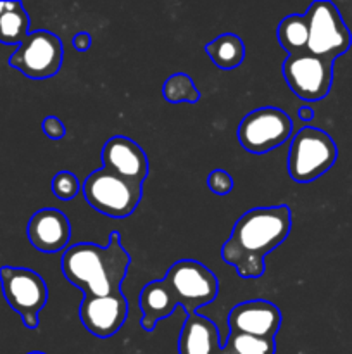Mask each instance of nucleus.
Returning <instances> with one entry per match:
<instances>
[{
	"instance_id": "nucleus-12",
	"label": "nucleus",
	"mask_w": 352,
	"mask_h": 354,
	"mask_svg": "<svg viewBox=\"0 0 352 354\" xmlns=\"http://www.w3.org/2000/svg\"><path fill=\"white\" fill-rule=\"evenodd\" d=\"M104 169L135 185H144L148 175V159L131 138L116 135L102 147Z\"/></svg>"
},
{
	"instance_id": "nucleus-18",
	"label": "nucleus",
	"mask_w": 352,
	"mask_h": 354,
	"mask_svg": "<svg viewBox=\"0 0 352 354\" xmlns=\"http://www.w3.org/2000/svg\"><path fill=\"white\" fill-rule=\"evenodd\" d=\"M278 41L286 50L289 57L307 54V41H309V28L306 16L290 14L283 17L278 24Z\"/></svg>"
},
{
	"instance_id": "nucleus-23",
	"label": "nucleus",
	"mask_w": 352,
	"mask_h": 354,
	"mask_svg": "<svg viewBox=\"0 0 352 354\" xmlns=\"http://www.w3.org/2000/svg\"><path fill=\"white\" fill-rule=\"evenodd\" d=\"M207 187L211 189V192L216 194V196H228V194L233 190L235 183L233 178L228 171L224 169H214L207 176Z\"/></svg>"
},
{
	"instance_id": "nucleus-1",
	"label": "nucleus",
	"mask_w": 352,
	"mask_h": 354,
	"mask_svg": "<svg viewBox=\"0 0 352 354\" xmlns=\"http://www.w3.org/2000/svg\"><path fill=\"white\" fill-rule=\"evenodd\" d=\"M292 213L289 206L255 207L235 223L230 239L223 244L221 256L242 279H261L266 272L264 259L290 234Z\"/></svg>"
},
{
	"instance_id": "nucleus-11",
	"label": "nucleus",
	"mask_w": 352,
	"mask_h": 354,
	"mask_svg": "<svg viewBox=\"0 0 352 354\" xmlns=\"http://www.w3.org/2000/svg\"><path fill=\"white\" fill-rule=\"evenodd\" d=\"M128 318V301L123 292L104 297H86L79 304V320L99 339L113 337Z\"/></svg>"
},
{
	"instance_id": "nucleus-27",
	"label": "nucleus",
	"mask_w": 352,
	"mask_h": 354,
	"mask_svg": "<svg viewBox=\"0 0 352 354\" xmlns=\"http://www.w3.org/2000/svg\"><path fill=\"white\" fill-rule=\"evenodd\" d=\"M10 6H12V2H0V16H2L6 10H9Z\"/></svg>"
},
{
	"instance_id": "nucleus-13",
	"label": "nucleus",
	"mask_w": 352,
	"mask_h": 354,
	"mask_svg": "<svg viewBox=\"0 0 352 354\" xmlns=\"http://www.w3.org/2000/svg\"><path fill=\"white\" fill-rule=\"evenodd\" d=\"M282 325V311L269 301L254 299L240 303L228 315V328L235 334L275 339Z\"/></svg>"
},
{
	"instance_id": "nucleus-10",
	"label": "nucleus",
	"mask_w": 352,
	"mask_h": 354,
	"mask_svg": "<svg viewBox=\"0 0 352 354\" xmlns=\"http://www.w3.org/2000/svg\"><path fill=\"white\" fill-rule=\"evenodd\" d=\"M282 73L290 90L307 102L324 99L333 83V62L311 54L286 57L282 64Z\"/></svg>"
},
{
	"instance_id": "nucleus-9",
	"label": "nucleus",
	"mask_w": 352,
	"mask_h": 354,
	"mask_svg": "<svg viewBox=\"0 0 352 354\" xmlns=\"http://www.w3.org/2000/svg\"><path fill=\"white\" fill-rule=\"evenodd\" d=\"M62 41L47 30L33 31L9 57V64L31 80L52 78L62 66Z\"/></svg>"
},
{
	"instance_id": "nucleus-4",
	"label": "nucleus",
	"mask_w": 352,
	"mask_h": 354,
	"mask_svg": "<svg viewBox=\"0 0 352 354\" xmlns=\"http://www.w3.org/2000/svg\"><path fill=\"white\" fill-rule=\"evenodd\" d=\"M304 16L309 28L307 54L335 62L351 48L352 35L333 2L316 0Z\"/></svg>"
},
{
	"instance_id": "nucleus-24",
	"label": "nucleus",
	"mask_w": 352,
	"mask_h": 354,
	"mask_svg": "<svg viewBox=\"0 0 352 354\" xmlns=\"http://www.w3.org/2000/svg\"><path fill=\"white\" fill-rule=\"evenodd\" d=\"M41 130L47 135L50 140H61L66 137V127L59 118L55 116H47L41 121Z\"/></svg>"
},
{
	"instance_id": "nucleus-25",
	"label": "nucleus",
	"mask_w": 352,
	"mask_h": 354,
	"mask_svg": "<svg viewBox=\"0 0 352 354\" xmlns=\"http://www.w3.org/2000/svg\"><path fill=\"white\" fill-rule=\"evenodd\" d=\"M72 45H75L76 50H79V52L88 50L90 45H92V37H90V33L75 35V38H72Z\"/></svg>"
},
{
	"instance_id": "nucleus-16",
	"label": "nucleus",
	"mask_w": 352,
	"mask_h": 354,
	"mask_svg": "<svg viewBox=\"0 0 352 354\" xmlns=\"http://www.w3.org/2000/svg\"><path fill=\"white\" fill-rule=\"evenodd\" d=\"M176 299L164 280H154L141 289L140 310L141 328L152 332L161 320H166L176 310Z\"/></svg>"
},
{
	"instance_id": "nucleus-15",
	"label": "nucleus",
	"mask_w": 352,
	"mask_h": 354,
	"mask_svg": "<svg viewBox=\"0 0 352 354\" xmlns=\"http://www.w3.org/2000/svg\"><path fill=\"white\" fill-rule=\"evenodd\" d=\"M221 339L217 327L199 313L186 317L178 339L179 354H219Z\"/></svg>"
},
{
	"instance_id": "nucleus-2",
	"label": "nucleus",
	"mask_w": 352,
	"mask_h": 354,
	"mask_svg": "<svg viewBox=\"0 0 352 354\" xmlns=\"http://www.w3.org/2000/svg\"><path fill=\"white\" fill-rule=\"evenodd\" d=\"M131 258L121 244L119 232L110 234L106 248L81 242L62 254L61 270L68 282L83 290L86 297H104L121 292Z\"/></svg>"
},
{
	"instance_id": "nucleus-14",
	"label": "nucleus",
	"mask_w": 352,
	"mask_h": 354,
	"mask_svg": "<svg viewBox=\"0 0 352 354\" xmlns=\"http://www.w3.org/2000/svg\"><path fill=\"white\" fill-rule=\"evenodd\" d=\"M26 232L31 245L37 251L52 254V252H61L69 244L71 223L64 213L45 207L30 218Z\"/></svg>"
},
{
	"instance_id": "nucleus-6",
	"label": "nucleus",
	"mask_w": 352,
	"mask_h": 354,
	"mask_svg": "<svg viewBox=\"0 0 352 354\" xmlns=\"http://www.w3.org/2000/svg\"><path fill=\"white\" fill-rule=\"evenodd\" d=\"M162 280L168 283L176 304L182 306L186 315L197 313L199 308L211 304L219 292L216 275L195 259L176 261Z\"/></svg>"
},
{
	"instance_id": "nucleus-7",
	"label": "nucleus",
	"mask_w": 352,
	"mask_h": 354,
	"mask_svg": "<svg viewBox=\"0 0 352 354\" xmlns=\"http://www.w3.org/2000/svg\"><path fill=\"white\" fill-rule=\"evenodd\" d=\"M83 196L99 213L110 218H126L140 204L141 185H135L106 169H99L86 176Z\"/></svg>"
},
{
	"instance_id": "nucleus-17",
	"label": "nucleus",
	"mask_w": 352,
	"mask_h": 354,
	"mask_svg": "<svg viewBox=\"0 0 352 354\" xmlns=\"http://www.w3.org/2000/svg\"><path fill=\"white\" fill-rule=\"evenodd\" d=\"M206 52L211 61L223 71L238 68L245 57V45L240 37L233 33H224L214 38L206 45Z\"/></svg>"
},
{
	"instance_id": "nucleus-22",
	"label": "nucleus",
	"mask_w": 352,
	"mask_h": 354,
	"mask_svg": "<svg viewBox=\"0 0 352 354\" xmlns=\"http://www.w3.org/2000/svg\"><path fill=\"white\" fill-rule=\"evenodd\" d=\"M52 192L59 201H71L78 196L79 182L75 173L59 171L52 178Z\"/></svg>"
},
{
	"instance_id": "nucleus-19",
	"label": "nucleus",
	"mask_w": 352,
	"mask_h": 354,
	"mask_svg": "<svg viewBox=\"0 0 352 354\" xmlns=\"http://www.w3.org/2000/svg\"><path fill=\"white\" fill-rule=\"evenodd\" d=\"M30 35V17L23 3L12 2L9 10L0 16V44L19 47Z\"/></svg>"
},
{
	"instance_id": "nucleus-21",
	"label": "nucleus",
	"mask_w": 352,
	"mask_h": 354,
	"mask_svg": "<svg viewBox=\"0 0 352 354\" xmlns=\"http://www.w3.org/2000/svg\"><path fill=\"white\" fill-rule=\"evenodd\" d=\"M162 95H164L166 102L169 104H195L200 99L199 88L195 86L193 80L185 73H176V75L169 76L166 80L164 86H162Z\"/></svg>"
},
{
	"instance_id": "nucleus-8",
	"label": "nucleus",
	"mask_w": 352,
	"mask_h": 354,
	"mask_svg": "<svg viewBox=\"0 0 352 354\" xmlns=\"http://www.w3.org/2000/svg\"><path fill=\"white\" fill-rule=\"evenodd\" d=\"M293 131V121L278 107L251 111L238 127V142L251 154H266L285 144Z\"/></svg>"
},
{
	"instance_id": "nucleus-5",
	"label": "nucleus",
	"mask_w": 352,
	"mask_h": 354,
	"mask_svg": "<svg viewBox=\"0 0 352 354\" xmlns=\"http://www.w3.org/2000/svg\"><path fill=\"white\" fill-rule=\"evenodd\" d=\"M0 286L7 304L23 320L24 327L35 330L40 325V311L48 299V289L45 280L30 268H0Z\"/></svg>"
},
{
	"instance_id": "nucleus-20",
	"label": "nucleus",
	"mask_w": 352,
	"mask_h": 354,
	"mask_svg": "<svg viewBox=\"0 0 352 354\" xmlns=\"http://www.w3.org/2000/svg\"><path fill=\"white\" fill-rule=\"evenodd\" d=\"M275 339L254 337L247 334H235L230 332L224 346H221L219 354H275Z\"/></svg>"
},
{
	"instance_id": "nucleus-3",
	"label": "nucleus",
	"mask_w": 352,
	"mask_h": 354,
	"mask_svg": "<svg viewBox=\"0 0 352 354\" xmlns=\"http://www.w3.org/2000/svg\"><path fill=\"white\" fill-rule=\"evenodd\" d=\"M338 149L326 131L306 127L292 138L289 152V175L297 183H311L331 169Z\"/></svg>"
},
{
	"instance_id": "nucleus-26",
	"label": "nucleus",
	"mask_w": 352,
	"mask_h": 354,
	"mask_svg": "<svg viewBox=\"0 0 352 354\" xmlns=\"http://www.w3.org/2000/svg\"><path fill=\"white\" fill-rule=\"evenodd\" d=\"M299 118H300V120L306 121V123H307V121H311V120H313V118H314V111L311 109L309 106L300 107V109H299Z\"/></svg>"
},
{
	"instance_id": "nucleus-28",
	"label": "nucleus",
	"mask_w": 352,
	"mask_h": 354,
	"mask_svg": "<svg viewBox=\"0 0 352 354\" xmlns=\"http://www.w3.org/2000/svg\"><path fill=\"white\" fill-rule=\"evenodd\" d=\"M28 354H45V353H40V351H31V353H28Z\"/></svg>"
}]
</instances>
